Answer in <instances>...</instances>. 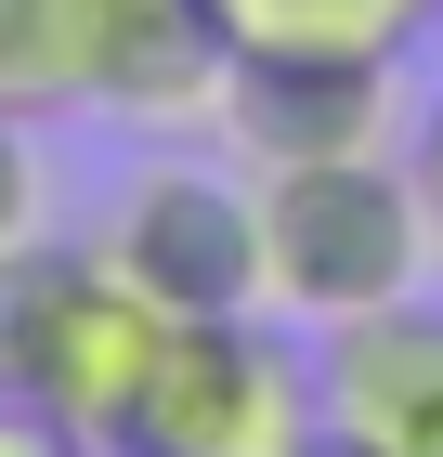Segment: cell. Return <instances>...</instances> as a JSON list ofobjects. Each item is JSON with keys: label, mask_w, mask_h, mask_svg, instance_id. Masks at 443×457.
I'll list each match as a JSON object with an SVG mask.
<instances>
[{"label": "cell", "mask_w": 443, "mask_h": 457, "mask_svg": "<svg viewBox=\"0 0 443 457\" xmlns=\"http://www.w3.org/2000/svg\"><path fill=\"white\" fill-rule=\"evenodd\" d=\"M417 248H431L417 170H391L378 144H352V157H274L261 170V301H287L300 327L405 301Z\"/></svg>", "instance_id": "1"}, {"label": "cell", "mask_w": 443, "mask_h": 457, "mask_svg": "<svg viewBox=\"0 0 443 457\" xmlns=\"http://www.w3.org/2000/svg\"><path fill=\"white\" fill-rule=\"evenodd\" d=\"M313 419H326V392L261 314H196V327H170L118 445L131 457H287Z\"/></svg>", "instance_id": "2"}, {"label": "cell", "mask_w": 443, "mask_h": 457, "mask_svg": "<svg viewBox=\"0 0 443 457\" xmlns=\"http://www.w3.org/2000/svg\"><path fill=\"white\" fill-rule=\"evenodd\" d=\"M104 262H118L170 327L261 314V183L209 170V157L131 170V196H118V222H104Z\"/></svg>", "instance_id": "3"}, {"label": "cell", "mask_w": 443, "mask_h": 457, "mask_svg": "<svg viewBox=\"0 0 443 457\" xmlns=\"http://www.w3.org/2000/svg\"><path fill=\"white\" fill-rule=\"evenodd\" d=\"M157 353H170V314L144 301L104 248H66L53 262V301H39V353H27V405H53L66 431L118 445L157 379Z\"/></svg>", "instance_id": "4"}, {"label": "cell", "mask_w": 443, "mask_h": 457, "mask_svg": "<svg viewBox=\"0 0 443 457\" xmlns=\"http://www.w3.org/2000/svg\"><path fill=\"white\" fill-rule=\"evenodd\" d=\"M313 392L365 457H443V314L417 287L378 314H340L313 353Z\"/></svg>", "instance_id": "5"}, {"label": "cell", "mask_w": 443, "mask_h": 457, "mask_svg": "<svg viewBox=\"0 0 443 457\" xmlns=\"http://www.w3.org/2000/svg\"><path fill=\"white\" fill-rule=\"evenodd\" d=\"M222 27L196 0H104L92 13V105L131 118V131H183V118H222Z\"/></svg>", "instance_id": "6"}, {"label": "cell", "mask_w": 443, "mask_h": 457, "mask_svg": "<svg viewBox=\"0 0 443 457\" xmlns=\"http://www.w3.org/2000/svg\"><path fill=\"white\" fill-rule=\"evenodd\" d=\"M222 131L248 157H352L391 131V66H340V53H274V66L222 79Z\"/></svg>", "instance_id": "7"}, {"label": "cell", "mask_w": 443, "mask_h": 457, "mask_svg": "<svg viewBox=\"0 0 443 457\" xmlns=\"http://www.w3.org/2000/svg\"><path fill=\"white\" fill-rule=\"evenodd\" d=\"M196 13L222 27V53H235V66H274V53L391 66V53H417V27H431L443 0H196Z\"/></svg>", "instance_id": "8"}, {"label": "cell", "mask_w": 443, "mask_h": 457, "mask_svg": "<svg viewBox=\"0 0 443 457\" xmlns=\"http://www.w3.org/2000/svg\"><path fill=\"white\" fill-rule=\"evenodd\" d=\"M92 13L104 0H0V105L13 118L92 105Z\"/></svg>", "instance_id": "9"}, {"label": "cell", "mask_w": 443, "mask_h": 457, "mask_svg": "<svg viewBox=\"0 0 443 457\" xmlns=\"http://www.w3.org/2000/svg\"><path fill=\"white\" fill-rule=\"evenodd\" d=\"M53 262H66L53 236H27L13 262H0V392H27V353H39V301H53Z\"/></svg>", "instance_id": "10"}, {"label": "cell", "mask_w": 443, "mask_h": 457, "mask_svg": "<svg viewBox=\"0 0 443 457\" xmlns=\"http://www.w3.org/2000/svg\"><path fill=\"white\" fill-rule=\"evenodd\" d=\"M39 196H53V183H39V144H27V118L0 105V262L39 236Z\"/></svg>", "instance_id": "11"}, {"label": "cell", "mask_w": 443, "mask_h": 457, "mask_svg": "<svg viewBox=\"0 0 443 457\" xmlns=\"http://www.w3.org/2000/svg\"><path fill=\"white\" fill-rule=\"evenodd\" d=\"M0 457H104L92 431H66L53 405H27V392H0Z\"/></svg>", "instance_id": "12"}, {"label": "cell", "mask_w": 443, "mask_h": 457, "mask_svg": "<svg viewBox=\"0 0 443 457\" xmlns=\"http://www.w3.org/2000/svg\"><path fill=\"white\" fill-rule=\"evenodd\" d=\"M417 210H431V248H443V92H431V118H417Z\"/></svg>", "instance_id": "13"}, {"label": "cell", "mask_w": 443, "mask_h": 457, "mask_svg": "<svg viewBox=\"0 0 443 457\" xmlns=\"http://www.w3.org/2000/svg\"><path fill=\"white\" fill-rule=\"evenodd\" d=\"M287 457H365V445H352L340 419H313V431H300V445H287Z\"/></svg>", "instance_id": "14"}, {"label": "cell", "mask_w": 443, "mask_h": 457, "mask_svg": "<svg viewBox=\"0 0 443 457\" xmlns=\"http://www.w3.org/2000/svg\"><path fill=\"white\" fill-rule=\"evenodd\" d=\"M104 457H131V445H104Z\"/></svg>", "instance_id": "15"}]
</instances>
